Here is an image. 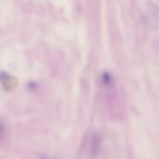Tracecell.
<instances>
[{"label": "cell", "instance_id": "4", "mask_svg": "<svg viewBox=\"0 0 159 159\" xmlns=\"http://www.w3.org/2000/svg\"><path fill=\"white\" fill-rule=\"evenodd\" d=\"M28 88L31 90H34L37 87V84L34 82H30L28 84Z\"/></svg>", "mask_w": 159, "mask_h": 159}, {"label": "cell", "instance_id": "3", "mask_svg": "<svg viewBox=\"0 0 159 159\" xmlns=\"http://www.w3.org/2000/svg\"><path fill=\"white\" fill-rule=\"evenodd\" d=\"M111 78L110 75L107 73L104 74L103 76V80L105 84H108L110 82Z\"/></svg>", "mask_w": 159, "mask_h": 159}, {"label": "cell", "instance_id": "5", "mask_svg": "<svg viewBox=\"0 0 159 159\" xmlns=\"http://www.w3.org/2000/svg\"><path fill=\"white\" fill-rule=\"evenodd\" d=\"M8 75L5 72H3L1 74V78L3 80Z\"/></svg>", "mask_w": 159, "mask_h": 159}, {"label": "cell", "instance_id": "2", "mask_svg": "<svg viewBox=\"0 0 159 159\" xmlns=\"http://www.w3.org/2000/svg\"><path fill=\"white\" fill-rule=\"evenodd\" d=\"M92 142V152L93 154H95L97 152L99 146V140L96 136L93 137Z\"/></svg>", "mask_w": 159, "mask_h": 159}, {"label": "cell", "instance_id": "1", "mask_svg": "<svg viewBox=\"0 0 159 159\" xmlns=\"http://www.w3.org/2000/svg\"><path fill=\"white\" fill-rule=\"evenodd\" d=\"M3 80V86L5 90L7 92L13 91L17 86V80L13 76L8 75Z\"/></svg>", "mask_w": 159, "mask_h": 159}]
</instances>
